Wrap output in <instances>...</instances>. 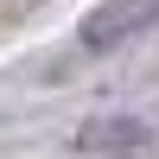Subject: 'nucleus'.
Instances as JSON below:
<instances>
[{
	"instance_id": "1",
	"label": "nucleus",
	"mask_w": 159,
	"mask_h": 159,
	"mask_svg": "<svg viewBox=\"0 0 159 159\" xmlns=\"http://www.w3.org/2000/svg\"><path fill=\"white\" fill-rule=\"evenodd\" d=\"M153 25H159V0H96L83 13V45L89 51H115L127 38L153 32Z\"/></svg>"
}]
</instances>
